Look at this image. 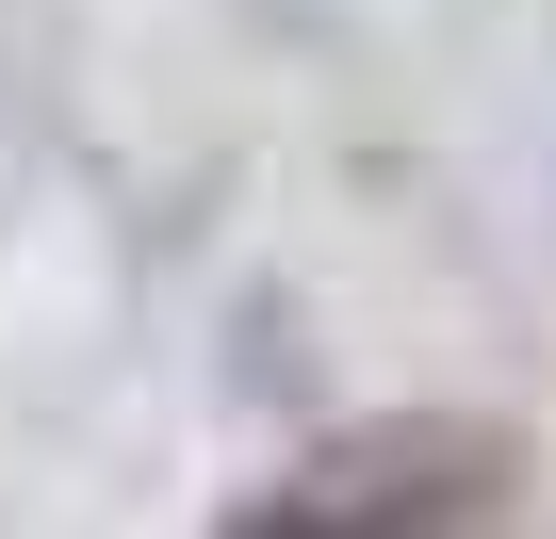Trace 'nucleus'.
<instances>
[{"instance_id": "1", "label": "nucleus", "mask_w": 556, "mask_h": 539, "mask_svg": "<svg viewBox=\"0 0 556 539\" xmlns=\"http://www.w3.org/2000/svg\"><path fill=\"white\" fill-rule=\"evenodd\" d=\"M540 441L491 409H377L344 441H312L278 490H245L213 539H523Z\"/></svg>"}]
</instances>
